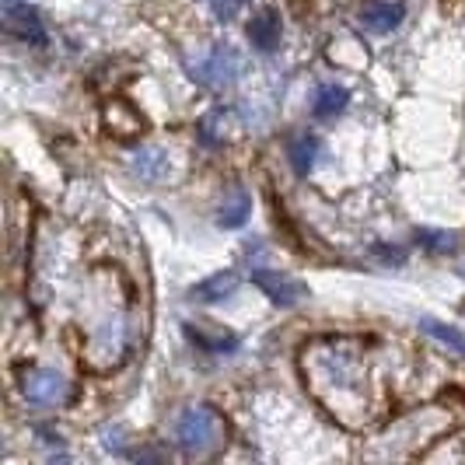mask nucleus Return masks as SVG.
<instances>
[{
	"label": "nucleus",
	"instance_id": "dca6fc26",
	"mask_svg": "<svg viewBox=\"0 0 465 465\" xmlns=\"http://www.w3.org/2000/svg\"><path fill=\"white\" fill-rule=\"evenodd\" d=\"M420 245L434 249V252H451L455 249V234H444V232H417Z\"/></svg>",
	"mask_w": 465,
	"mask_h": 465
},
{
	"label": "nucleus",
	"instance_id": "f3484780",
	"mask_svg": "<svg viewBox=\"0 0 465 465\" xmlns=\"http://www.w3.org/2000/svg\"><path fill=\"white\" fill-rule=\"evenodd\" d=\"M210 11H213V18H221V22H232L234 15L249 4V0H203Z\"/></svg>",
	"mask_w": 465,
	"mask_h": 465
},
{
	"label": "nucleus",
	"instance_id": "1a4fd4ad",
	"mask_svg": "<svg viewBox=\"0 0 465 465\" xmlns=\"http://www.w3.org/2000/svg\"><path fill=\"white\" fill-rule=\"evenodd\" d=\"M234 291H238V273H234V270H221V273H213V277L200 280L196 287H189V298L203 304H217V302H224V298H232Z\"/></svg>",
	"mask_w": 465,
	"mask_h": 465
},
{
	"label": "nucleus",
	"instance_id": "a211bd4d",
	"mask_svg": "<svg viewBox=\"0 0 465 465\" xmlns=\"http://www.w3.org/2000/svg\"><path fill=\"white\" fill-rule=\"evenodd\" d=\"M102 444H105V451H113V455H130V451L123 448V430H119V427H102Z\"/></svg>",
	"mask_w": 465,
	"mask_h": 465
},
{
	"label": "nucleus",
	"instance_id": "20e7f679",
	"mask_svg": "<svg viewBox=\"0 0 465 465\" xmlns=\"http://www.w3.org/2000/svg\"><path fill=\"white\" fill-rule=\"evenodd\" d=\"M22 396L28 406H39V410H60L67 406L74 396V385L60 371H49V368H32L22 374Z\"/></svg>",
	"mask_w": 465,
	"mask_h": 465
},
{
	"label": "nucleus",
	"instance_id": "9d476101",
	"mask_svg": "<svg viewBox=\"0 0 465 465\" xmlns=\"http://www.w3.org/2000/svg\"><path fill=\"white\" fill-rule=\"evenodd\" d=\"M319 151H322V140L315 137V134H294V137L287 140V158H291V168L298 172V175H308L315 162H319Z\"/></svg>",
	"mask_w": 465,
	"mask_h": 465
},
{
	"label": "nucleus",
	"instance_id": "4468645a",
	"mask_svg": "<svg viewBox=\"0 0 465 465\" xmlns=\"http://www.w3.org/2000/svg\"><path fill=\"white\" fill-rule=\"evenodd\" d=\"M186 336L203 350V353H232V350H238V336H234V332H224V329L207 332L203 326H186Z\"/></svg>",
	"mask_w": 465,
	"mask_h": 465
},
{
	"label": "nucleus",
	"instance_id": "f257e3e1",
	"mask_svg": "<svg viewBox=\"0 0 465 465\" xmlns=\"http://www.w3.org/2000/svg\"><path fill=\"white\" fill-rule=\"evenodd\" d=\"M304 374L332 413L347 417L350 410L364 406V368L347 340H329L326 347H312V353L304 357Z\"/></svg>",
	"mask_w": 465,
	"mask_h": 465
},
{
	"label": "nucleus",
	"instance_id": "423d86ee",
	"mask_svg": "<svg viewBox=\"0 0 465 465\" xmlns=\"http://www.w3.org/2000/svg\"><path fill=\"white\" fill-rule=\"evenodd\" d=\"M4 28L7 35L22 39L28 46H46V25H43V15L28 4H18V0H4Z\"/></svg>",
	"mask_w": 465,
	"mask_h": 465
},
{
	"label": "nucleus",
	"instance_id": "6e6552de",
	"mask_svg": "<svg viewBox=\"0 0 465 465\" xmlns=\"http://www.w3.org/2000/svg\"><path fill=\"white\" fill-rule=\"evenodd\" d=\"M280 35H283V22H280V15L273 7L252 15V22H249V43H252V49L273 53L280 46Z\"/></svg>",
	"mask_w": 465,
	"mask_h": 465
},
{
	"label": "nucleus",
	"instance_id": "ddd939ff",
	"mask_svg": "<svg viewBox=\"0 0 465 465\" xmlns=\"http://www.w3.org/2000/svg\"><path fill=\"white\" fill-rule=\"evenodd\" d=\"M130 172L137 179H143V183H158V179H164V172H168V158H164L158 147H137L130 154Z\"/></svg>",
	"mask_w": 465,
	"mask_h": 465
},
{
	"label": "nucleus",
	"instance_id": "7ed1b4c3",
	"mask_svg": "<svg viewBox=\"0 0 465 465\" xmlns=\"http://www.w3.org/2000/svg\"><path fill=\"white\" fill-rule=\"evenodd\" d=\"M242 74V56L232 43H213L207 56H200L196 64H189V77L196 84H203L210 92H228Z\"/></svg>",
	"mask_w": 465,
	"mask_h": 465
},
{
	"label": "nucleus",
	"instance_id": "f03ea898",
	"mask_svg": "<svg viewBox=\"0 0 465 465\" xmlns=\"http://www.w3.org/2000/svg\"><path fill=\"white\" fill-rule=\"evenodd\" d=\"M175 444L183 455L193 459H207L224 444V420L213 406H189L183 417L175 420Z\"/></svg>",
	"mask_w": 465,
	"mask_h": 465
},
{
	"label": "nucleus",
	"instance_id": "0eeeda50",
	"mask_svg": "<svg viewBox=\"0 0 465 465\" xmlns=\"http://www.w3.org/2000/svg\"><path fill=\"white\" fill-rule=\"evenodd\" d=\"M406 18V4L402 0H368L361 11H357V22L364 25L371 35H389L396 32Z\"/></svg>",
	"mask_w": 465,
	"mask_h": 465
},
{
	"label": "nucleus",
	"instance_id": "2eb2a0df",
	"mask_svg": "<svg viewBox=\"0 0 465 465\" xmlns=\"http://www.w3.org/2000/svg\"><path fill=\"white\" fill-rule=\"evenodd\" d=\"M420 329L427 332V336H434L438 343H444L448 350H455V353H462L465 357V332L455 326H448V322H438V319H420Z\"/></svg>",
	"mask_w": 465,
	"mask_h": 465
},
{
	"label": "nucleus",
	"instance_id": "6ab92c4d",
	"mask_svg": "<svg viewBox=\"0 0 465 465\" xmlns=\"http://www.w3.org/2000/svg\"><path fill=\"white\" fill-rule=\"evenodd\" d=\"M35 430L43 434V438H39V441H43V444H64V441H60V434H53L49 427H35Z\"/></svg>",
	"mask_w": 465,
	"mask_h": 465
},
{
	"label": "nucleus",
	"instance_id": "9b49d317",
	"mask_svg": "<svg viewBox=\"0 0 465 465\" xmlns=\"http://www.w3.org/2000/svg\"><path fill=\"white\" fill-rule=\"evenodd\" d=\"M350 92L343 84H319L315 88V102H312V116L315 119H336L340 113H347Z\"/></svg>",
	"mask_w": 465,
	"mask_h": 465
},
{
	"label": "nucleus",
	"instance_id": "39448f33",
	"mask_svg": "<svg viewBox=\"0 0 465 465\" xmlns=\"http://www.w3.org/2000/svg\"><path fill=\"white\" fill-rule=\"evenodd\" d=\"M252 283L277 308H294V304H302L308 298V283L283 273V270H270V266H252Z\"/></svg>",
	"mask_w": 465,
	"mask_h": 465
},
{
	"label": "nucleus",
	"instance_id": "f8f14e48",
	"mask_svg": "<svg viewBox=\"0 0 465 465\" xmlns=\"http://www.w3.org/2000/svg\"><path fill=\"white\" fill-rule=\"evenodd\" d=\"M249 213H252V196L238 186L224 196V203H221V210H217V224L228 228V232H234V228H242V224L249 221Z\"/></svg>",
	"mask_w": 465,
	"mask_h": 465
}]
</instances>
